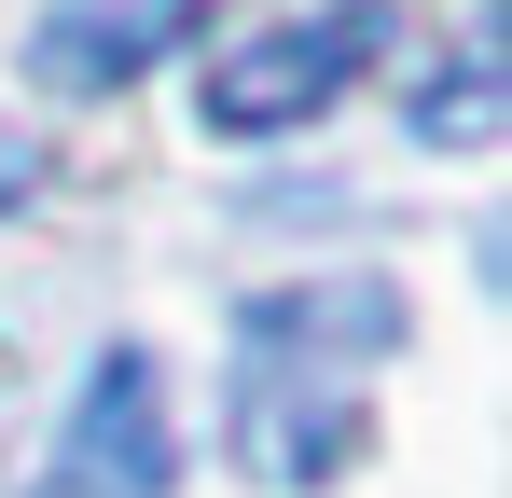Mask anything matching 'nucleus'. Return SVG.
I'll return each instance as SVG.
<instances>
[{
	"mask_svg": "<svg viewBox=\"0 0 512 498\" xmlns=\"http://www.w3.org/2000/svg\"><path fill=\"white\" fill-rule=\"evenodd\" d=\"M402 346V291L388 277H305V291H250L236 305V402H222V457L277 498H319L374 443L360 374Z\"/></svg>",
	"mask_w": 512,
	"mask_h": 498,
	"instance_id": "f257e3e1",
	"label": "nucleus"
},
{
	"mask_svg": "<svg viewBox=\"0 0 512 498\" xmlns=\"http://www.w3.org/2000/svg\"><path fill=\"white\" fill-rule=\"evenodd\" d=\"M194 28H208V0H56L28 28V70L56 83V97H111V83L167 70Z\"/></svg>",
	"mask_w": 512,
	"mask_h": 498,
	"instance_id": "20e7f679",
	"label": "nucleus"
},
{
	"mask_svg": "<svg viewBox=\"0 0 512 498\" xmlns=\"http://www.w3.org/2000/svg\"><path fill=\"white\" fill-rule=\"evenodd\" d=\"M28 194H42V139H28V125H0V208H28Z\"/></svg>",
	"mask_w": 512,
	"mask_h": 498,
	"instance_id": "423d86ee",
	"label": "nucleus"
},
{
	"mask_svg": "<svg viewBox=\"0 0 512 498\" xmlns=\"http://www.w3.org/2000/svg\"><path fill=\"white\" fill-rule=\"evenodd\" d=\"M402 42V14L388 0H333V14H305V28H250L222 70H208V139H277V125H319L346 83L374 70Z\"/></svg>",
	"mask_w": 512,
	"mask_h": 498,
	"instance_id": "f03ea898",
	"label": "nucleus"
},
{
	"mask_svg": "<svg viewBox=\"0 0 512 498\" xmlns=\"http://www.w3.org/2000/svg\"><path fill=\"white\" fill-rule=\"evenodd\" d=\"M402 125H416L429 153H485V139L512 125V97H499V42L471 28V42H457V56H443V70L402 97Z\"/></svg>",
	"mask_w": 512,
	"mask_h": 498,
	"instance_id": "39448f33",
	"label": "nucleus"
},
{
	"mask_svg": "<svg viewBox=\"0 0 512 498\" xmlns=\"http://www.w3.org/2000/svg\"><path fill=\"white\" fill-rule=\"evenodd\" d=\"M167 485H180L167 374H153V346H111L56 429V457H42V498H167Z\"/></svg>",
	"mask_w": 512,
	"mask_h": 498,
	"instance_id": "7ed1b4c3",
	"label": "nucleus"
}]
</instances>
